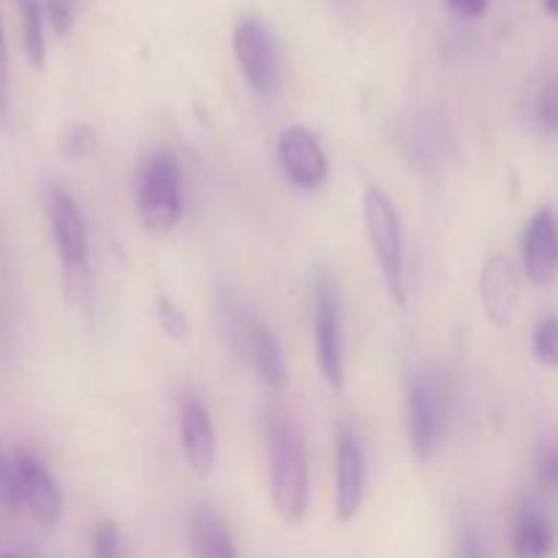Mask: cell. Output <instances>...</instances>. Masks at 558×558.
<instances>
[{
    "label": "cell",
    "mask_w": 558,
    "mask_h": 558,
    "mask_svg": "<svg viewBox=\"0 0 558 558\" xmlns=\"http://www.w3.org/2000/svg\"><path fill=\"white\" fill-rule=\"evenodd\" d=\"M314 347L322 379L332 392L343 390V341H341V298L327 270L314 278Z\"/></svg>",
    "instance_id": "obj_7"
},
{
    "label": "cell",
    "mask_w": 558,
    "mask_h": 558,
    "mask_svg": "<svg viewBox=\"0 0 558 558\" xmlns=\"http://www.w3.org/2000/svg\"><path fill=\"white\" fill-rule=\"evenodd\" d=\"M16 3H20V0H16Z\"/></svg>",
    "instance_id": "obj_30"
},
{
    "label": "cell",
    "mask_w": 558,
    "mask_h": 558,
    "mask_svg": "<svg viewBox=\"0 0 558 558\" xmlns=\"http://www.w3.org/2000/svg\"><path fill=\"white\" fill-rule=\"evenodd\" d=\"M0 507L9 512L22 510V494H20V480H16L14 458L5 456L0 447Z\"/></svg>",
    "instance_id": "obj_19"
},
{
    "label": "cell",
    "mask_w": 558,
    "mask_h": 558,
    "mask_svg": "<svg viewBox=\"0 0 558 558\" xmlns=\"http://www.w3.org/2000/svg\"><path fill=\"white\" fill-rule=\"evenodd\" d=\"M49 227L54 251L63 265V294L71 305H80L90 292V245L80 205L69 191L52 189L49 194Z\"/></svg>",
    "instance_id": "obj_4"
},
{
    "label": "cell",
    "mask_w": 558,
    "mask_h": 558,
    "mask_svg": "<svg viewBox=\"0 0 558 558\" xmlns=\"http://www.w3.org/2000/svg\"><path fill=\"white\" fill-rule=\"evenodd\" d=\"M93 147H96V136H93V131L87 129V125L71 129L69 140H65V153H69V156H85Z\"/></svg>",
    "instance_id": "obj_25"
},
{
    "label": "cell",
    "mask_w": 558,
    "mask_h": 558,
    "mask_svg": "<svg viewBox=\"0 0 558 558\" xmlns=\"http://www.w3.org/2000/svg\"><path fill=\"white\" fill-rule=\"evenodd\" d=\"M232 49L245 85L256 96H272L278 85V52L267 22L256 14L240 16L232 33Z\"/></svg>",
    "instance_id": "obj_8"
},
{
    "label": "cell",
    "mask_w": 558,
    "mask_h": 558,
    "mask_svg": "<svg viewBox=\"0 0 558 558\" xmlns=\"http://www.w3.org/2000/svg\"><path fill=\"white\" fill-rule=\"evenodd\" d=\"M539 480H543L545 488L558 490V447L543 458V466H539Z\"/></svg>",
    "instance_id": "obj_26"
},
{
    "label": "cell",
    "mask_w": 558,
    "mask_h": 558,
    "mask_svg": "<svg viewBox=\"0 0 558 558\" xmlns=\"http://www.w3.org/2000/svg\"><path fill=\"white\" fill-rule=\"evenodd\" d=\"M265 445L272 507L283 521L298 526L305 521L311 505V466L305 439L287 414L267 412Z\"/></svg>",
    "instance_id": "obj_1"
},
{
    "label": "cell",
    "mask_w": 558,
    "mask_h": 558,
    "mask_svg": "<svg viewBox=\"0 0 558 558\" xmlns=\"http://www.w3.org/2000/svg\"><path fill=\"white\" fill-rule=\"evenodd\" d=\"M452 11L463 16H483L488 9V0H447Z\"/></svg>",
    "instance_id": "obj_27"
},
{
    "label": "cell",
    "mask_w": 558,
    "mask_h": 558,
    "mask_svg": "<svg viewBox=\"0 0 558 558\" xmlns=\"http://www.w3.org/2000/svg\"><path fill=\"white\" fill-rule=\"evenodd\" d=\"M14 469L16 480H20L22 507H27L38 523L54 526L60 515H63V494H60L47 463L38 456H33L31 450H22L20 447L14 452Z\"/></svg>",
    "instance_id": "obj_12"
},
{
    "label": "cell",
    "mask_w": 558,
    "mask_h": 558,
    "mask_svg": "<svg viewBox=\"0 0 558 558\" xmlns=\"http://www.w3.org/2000/svg\"><path fill=\"white\" fill-rule=\"evenodd\" d=\"M158 322H161L163 332L174 341H183L189 336V319H185L183 308L174 300L158 298Z\"/></svg>",
    "instance_id": "obj_22"
},
{
    "label": "cell",
    "mask_w": 558,
    "mask_h": 558,
    "mask_svg": "<svg viewBox=\"0 0 558 558\" xmlns=\"http://www.w3.org/2000/svg\"><path fill=\"white\" fill-rule=\"evenodd\" d=\"M523 270L534 287H550L558 270V223L550 207L534 213L523 234Z\"/></svg>",
    "instance_id": "obj_14"
},
{
    "label": "cell",
    "mask_w": 558,
    "mask_h": 558,
    "mask_svg": "<svg viewBox=\"0 0 558 558\" xmlns=\"http://www.w3.org/2000/svg\"><path fill=\"white\" fill-rule=\"evenodd\" d=\"M218 316H221L223 336H227L232 352L245 365H251L270 390H287L289 368L276 332L232 289L218 292Z\"/></svg>",
    "instance_id": "obj_2"
},
{
    "label": "cell",
    "mask_w": 558,
    "mask_h": 558,
    "mask_svg": "<svg viewBox=\"0 0 558 558\" xmlns=\"http://www.w3.org/2000/svg\"><path fill=\"white\" fill-rule=\"evenodd\" d=\"M191 548L194 558H240L227 521L207 501H199L191 512Z\"/></svg>",
    "instance_id": "obj_15"
},
{
    "label": "cell",
    "mask_w": 558,
    "mask_h": 558,
    "mask_svg": "<svg viewBox=\"0 0 558 558\" xmlns=\"http://www.w3.org/2000/svg\"><path fill=\"white\" fill-rule=\"evenodd\" d=\"M136 210L147 232L169 234L183 218V172L174 153L156 150L136 178Z\"/></svg>",
    "instance_id": "obj_5"
},
{
    "label": "cell",
    "mask_w": 558,
    "mask_h": 558,
    "mask_svg": "<svg viewBox=\"0 0 558 558\" xmlns=\"http://www.w3.org/2000/svg\"><path fill=\"white\" fill-rule=\"evenodd\" d=\"M278 161H281L283 174L303 191L319 189L330 169L319 136L305 125L283 129L281 140H278Z\"/></svg>",
    "instance_id": "obj_11"
},
{
    "label": "cell",
    "mask_w": 558,
    "mask_h": 558,
    "mask_svg": "<svg viewBox=\"0 0 558 558\" xmlns=\"http://www.w3.org/2000/svg\"><path fill=\"white\" fill-rule=\"evenodd\" d=\"M407 414L414 456L428 463L439 452L450 428V385L441 371H412L407 381Z\"/></svg>",
    "instance_id": "obj_3"
},
{
    "label": "cell",
    "mask_w": 558,
    "mask_h": 558,
    "mask_svg": "<svg viewBox=\"0 0 558 558\" xmlns=\"http://www.w3.org/2000/svg\"><path fill=\"white\" fill-rule=\"evenodd\" d=\"M458 558H488L483 539H480L477 529L463 526L461 537H458Z\"/></svg>",
    "instance_id": "obj_24"
},
{
    "label": "cell",
    "mask_w": 558,
    "mask_h": 558,
    "mask_svg": "<svg viewBox=\"0 0 558 558\" xmlns=\"http://www.w3.org/2000/svg\"><path fill=\"white\" fill-rule=\"evenodd\" d=\"M180 447H183L185 463L196 477H210L216 469L218 458V441L216 428H213L210 412H207L205 401L196 392H185L180 398Z\"/></svg>",
    "instance_id": "obj_9"
},
{
    "label": "cell",
    "mask_w": 558,
    "mask_h": 558,
    "mask_svg": "<svg viewBox=\"0 0 558 558\" xmlns=\"http://www.w3.org/2000/svg\"><path fill=\"white\" fill-rule=\"evenodd\" d=\"M365 232H368L371 248L379 262L381 278L387 283V292L392 294L398 305L407 303V254H403V227L396 205L381 189H368L363 199Z\"/></svg>",
    "instance_id": "obj_6"
},
{
    "label": "cell",
    "mask_w": 558,
    "mask_h": 558,
    "mask_svg": "<svg viewBox=\"0 0 558 558\" xmlns=\"http://www.w3.org/2000/svg\"><path fill=\"white\" fill-rule=\"evenodd\" d=\"M0 558H22L20 554H11V550H5V554H0Z\"/></svg>",
    "instance_id": "obj_29"
},
{
    "label": "cell",
    "mask_w": 558,
    "mask_h": 558,
    "mask_svg": "<svg viewBox=\"0 0 558 558\" xmlns=\"http://www.w3.org/2000/svg\"><path fill=\"white\" fill-rule=\"evenodd\" d=\"M0 120L9 123V47H5L3 14H0Z\"/></svg>",
    "instance_id": "obj_23"
},
{
    "label": "cell",
    "mask_w": 558,
    "mask_h": 558,
    "mask_svg": "<svg viewBox=\"0 0 558 558\" xmlns=\"http://www.w3.org/2000/svg\"><path fill=\"white\" fill-rule=\"evenodd\" d=\"M365 499V452L349 425L336 434V518L349 523L357 518Z\"/></svg>",
    "instance_id": "obj_10"
},
{
    "label": "cell",
    "mask_w": 558,
    "mask_h": 558,
    "mask_svg": "<svg viewBox=\"0 0 558 558\" xmlns=\"http://www.w3.org/2000/svg\"><path fill=\"white\" fill-rule=\"evenodd\" d=\"M545 11H548L550 16H556V20H558V0H545Z\"/></svg>",
    "instance_id": "obj_28"
},
{
    "label": "cell",
    "mask_w": 558,
    "mask_h": 558,
    "mask_svg": "<svg viewBox=\"0 0 558 558\" xmlns=\"http://www.w3.org/2000/svg\"><path fill=\"white\" fill-rule=\"evenodd\" d=\"M556 526L543 510H523L512 529V554L515 558H550L556 550Z\"/></svg>",
    "instance_id": "obj_16"
},
{
    "label": "cell",
    "mask_w": 558,
    "mask_h": 558,
    "mask_svg": "<svg viewBox=\"0 0 558 558\" xmlns=\"http://www.w3.org/2000/svg\"><path fill=\"white\" fill-rule=\"evenodd\" d=\"M22 16V44H25L27 63L33 69H44L47 63V38H44V9L38 0H20Z\"/></svg>",
    "instance_id": "obj_17"
},
{
    "label": "cell",
    "mask_w": 558,
    "mask_h": 558,
    "mask_svg": "<svg viewBox=\"0 0 558 558\" xmlns=\"http://www.w3.org/2000/svg\"><path fill=\"white\" fill-rule=\"evenodd\" d=\"M534 360L545 368H558V316H545L537 322L532 336Z\"/></svg>",
    "instance_id": "obj_18"
},
{
    "label": "cell",
    "mask_w": 558,
    "mask_h": 558,
    "mask_svg": "<svg viewBox=\"0 0 558 558\" xmlns=\"http://www.w3.org/2000/svg\"><path fill=\"white\" fill-rule=\"evenodd\" d=\"M93 558H123V545H120V529L114 521H98L93 526L90 537Z\"/></svg>",
    "instance_id": "obj_20"
},
{
    "label": "cell",
    "mask_w": 558,
    "mask_h": 558,
    "mask_svg": "<svg viewBox=\"0 0 558 558\" xmlns=\"http://www.w3.org/2000/svg\"><path fill=\"white\" fill-rule=\"evenodd\" d=\"M480 300H483L485 316L496 327H510L521 303V281L518 270L505 254L488 256L480 276Z\"/></svg>",
    "instance_id": "obj_13"
},
{
    "label": "cell",
    "mask_w": 558,
    "mask_h": 558,
    "mask_svg": "<svg viewBox=\"0 0 558 558\" xmlns=\"http://www.w3.org/2000/svg\"><path fill=\"white\" fill-rule=\"evenodd\" d=\"M44 14L58 38H65L76 20V0H44Z\"/></svg>",
    "instance_id": "obj_21"
}]
</instances>
